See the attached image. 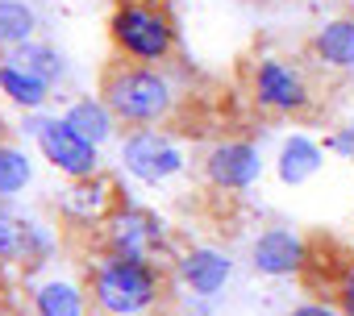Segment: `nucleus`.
I'll return each instance as SVG.
<instances>
[{
  "label": "nucleus",
  "mask_w": 354,
  "mask_h": 316,
  "mask_svg": "<svg viewBox=\"0 0 354 316\" xmlns=\"http://www.w3.org/2000/svg\"><path fill=\"white\" fill-rule=\"evenodd\" d=\"M96 96L129 129H162L175 117V108H180V88L171 83L167 67H138L125 59H117L100 71Z\"/></svg>",
  "instance_id": "1"
},
{
  "label": "nucleus",
  "mask_w": 354,
  "mask_h": 316,
  "mask_svg": "<svg viewBox=\"0 0 354 316\" xmlns=\"http://www.w3.org/2000/svg\"><path fill=\"white\" fill-rule=\"evenodd\" d=\"M84 287H88L92 312H100V316H146L167 295V279H162L158 262L121 258V254H100L92 262Z\"/></svg>",
  "instance_id": "2"
},
{
  "label": "nucleus",
  "mask_w": 354,
  "mask_h": 316,
  "mask_svg": "<svg viewBox=\"0 0 354 316\" xmlns=\"http://www.w3.org/2000/svg\"><path fill=\"white\" fill-rule=\"evenodd\" d=\"M109 42L125 63L167 67L180 50V26L162 0H117L109 13Z\"/></svg>",
  "instance_id": "3"
},
{
  "label": "nucleus",
  "mask_w": 354,
  "mask_h": 316,
  "mask_svg": "<svg viewBox=\"0 0 354 316\" xmlns=\"http://www.w3.org/2000/svg\"><path fill=\"white\" fill-rule=\"evenodd\" d=\"M250 100L254 108L271 112V117H304L313 108V83L308 75L292 63V59H279V55H263L250 63Z\"/></svg>",
  "instance_id": "4"
},
{
  "label": "nucleus",
  "mask_w": 354,
  "mask_h": 316,
  "mask_svg": "<svg viewBox=\"0 0 354 316\" xmlns=\"http://www.w3.org/2000/svg\"><path fill=\"white\" fill-rule=\"evenodd\" d=\"M121 171L146 188H158L167 179H175L188 167V154L184 146L175 141L167 129H129L121 141Z\"/></svg>",
  "instance_id": "5"
},
{
  "label": "nucleus",
  "mask_w": 354,
  "mask_h": 316,
  "mask_svg": "<svg viewBox=\"0 0 354 316\" xmlns=\"http://www.w3.org/2000/svg\"><path fill=\"white\" fill-rule=\"evenodd\" d=\"M100 229H104V254H121V258L158 262L171 246V233L158 221V213L142 204H117V213Z\"/></svg>",
  "instance_id": "6"
},
{
  "label": "nucleus",
  "mask_w": 354,
  "mask_h": 316,
  "mask_svg": "<svg viewBox=\"0 0 354 316\" xmlns=\"http://www.w3.org/2000/svg\"><path fill=\"white\" fill-rule=\"evenodd\" d=\"M30 133L38 141V154L46 158L59 175H67L71 184L100 175V150L92 141H84L63 117H34L30 121Z\"/></svg>",
  "instance_id": "7"
},
{
  "label": "nucleus",
  "mask_w": 354,
  "mask_h": 316,
  "mask_svg": "<svg viewBox=\"0 0 354 316\" xmlns=\"http://www.w3.org/2000/svg\"><path fill=\"white\" fill-rule=\"evenodd\" d=\"M201 175L213 192H246L263 175V150L250 137H221L205 150Z\"/></svg>",
  "instance_id": "8"
},
{
  "label": "nucleus",
  "mask_w": 354,
  "mask_h": 316,
  "mask_svg": "<svg viewBox=\"0 0 354 316\" xmlns=\"http://www.w3.org/2000/svg\"><path fill=\"white\" fill-rule=\"evenodd\" d=\"M250 266L263 279H292L308 270V241L288 225H267L250 246Z\"/></svg>",
  "instance_id": "9"
},
{
  "label": "nucleus",
  "mask_w": 354,
  "mask_h": 316,
  "mask_svg": "<svg viewBox=\"0 0 354 316\" xmlns=\"http://www.w3.org/2000/svg\"><path fill=\"white\" fill-rule=\"evenodd\" d=\"M55 254V237L46 225L26 221L13 213L9 200H0V262H17V266H42Z\"/></svg>",
  "instance_id": "10"
},
{
  "label": "nucleus",
  "mask_w": 354,
  "mask_h": 316,
  "mask_svg": "<svg viewBox=\"0 0 354 316\" xmlns=\"http://www.w3.org/2000/svg\"><path fill=\"white\" fill-rule=\"evenodd\" d=\"M234 279V258L217 246H192L175 258V283L192 291L196 299H213L230 287Z\"/></svg>",
  "instance_id": "11"
},
{
  "label": "nucleus",
  "mask_w": 354,
  "mask_h": 316,
  "mask_svg": "<svg viewBox=\"0 0 354 316\" xmlns=\"http://www.w3.org/2000/svg\"><path fill=\"white\" fill-rule=\"evenodd\" d=\"M113 213H117V196H113V184L104 175L71 184V192L63 196V217L71 225H104Z\"/></svg>",
  "instance_id": "12"
},
{
  "label": "nucleus",
  "mask_w": 354,
  "mask_h": 316,
  "mask_svg": "<svg viewBox=\"0 0 354 316\" xmlns=\"http://www.w3.org/2000/svg\"><path fill=\"white\" fill-rule=\"evenodd\" d=\"M321 167H325V146H321V141H313V137H304V133L283 137V146H279V154H275V175H279V184L300 188V184H308Z\"/></svg>",
  "instance_id": "13"
},
{
  "label": "nucleus",
  "mask_w": 354,
  "mask_h": 316,
  "mask_svg": "<svg viewBox=\"0 0 354 316\" xmlns=\"http://www.w3.org/2000/svg\"><path fill=\"white\" fill-rule=\"evenodd\" d=\"M308 55L325 71H354V17H333L308 38Z\"/></svg>",
  "instance_id": "14"
},
{
  "label": "nucleus",
  "mask_w": 354,
  "mask_h": 316,
  "mask_svg": "<svg viewBox=\"0 0 354 316\" xmlns=\"http://www.w3.org/2000/svg\"><path fill=\"white\" fill-rule=\"evenodd\" d=\"M30 308L34 316H88L92 299H88V287L75 283V279H42L30 295Z\"/></svg>",
  "instance_id": "15"
},
{
  "label": "nucleus",
  "mask_w": 354,
  "mask_h": 316,
  "mask_svg": "<svg viewBox=\"0 0 354 316\" xmlns=\"http://www.w3.org/2000/svg\"><path fill=\"white\" fill-rule=\"evenodd\" d=\"M63 121L84 137V141H92L96 150L104 146V141H113V133H117V117H113V108L100 100V96H80L75 104H67V112H63Z\"/></svg>",
  "instance_id": "16"
},
{
  "label": "nucleus",
  "mask_w": 354,
  "mask_h": 316,
  "mask_svg": "<svg viewBox=\"0 0 354 316\" xmlns=\"http://www.w3.org/2000/svg\"><path fill=\"white\" fill-rule=\"evenodd\" d=\"M50 88H55V83L38 79L34 71L17 67V63H9V59H0V92H5V96L17 104V108H26V112H38V108H46V100H50Z\"/></svg>",
  "instance_id": "17"
},
{
  "label": "nucleus",
  "mask_w": 354,
  "mask_h": 316,
  "mask_svg": "<svg viewBox=\"0 0 354 316\" xmlns=\"http://www.w3.org/2000/svg\"><path fill=\"white\" fill-rule=\"evenodd\" d=\"M34 30H38V13L30 0H0V55L34 42Z\"/></svg>",
  "instance_id": "18"
},
{
  "label": "nucleus",
  "mask_w": 354,
  "mask_h": 316,
  "mask_svg": "<svg viewBox=\"0 0 354 316\" xmlns=\"http://www.w3.org/2000/svg\"><path fill=\"white\" fill-rule=\"evenodd\" d=\"M34 179V158L26 154V146L0 137V200H13L17 192H26Z\"/></svg>",
  "instance_id": "19"
},
{
  "label": "nucleus",
  "mask_w": 354,
  "mask_h": 316,
  "mask_svg": "<svg viewBox=\"0 0 354 316\" xmlns=\"http://www.w3.org/2000/svg\"><path fill=\"white\" fill-rule=\"evenodd\" d=\"M0 59H9V63L34 71V75L46 79V83H59V79L67 75V63H63V55H59L50 42H26V46H17V50H9V55H0Z\"/></svg>",
  "instance_id": "20"
},
{
  "label": "nucleus",
  "mask_w": 354,
  "mask_h": 316,
  "mask_svg": "<svg viewBox=\"0 0 354 316\" xmlns=\"http://www.w3.org/2000/svg\"><path fill=\"white\" fill-rule=\"evenodd\" d=\"M333 304L342 308V316H354V262L342 266V275L333 283Z\"/></svg>",
  "instance_id": "21"
},
{
  "label": "nucleus",
  "mask_w": 354,
  "mask_h": 316,
  "mask_svg": "<svg viewBox=\"0 0 354 316\" xmlns=\"http://www.w3.org/2000/svg\"><path fill=\"white\" fill-rule=\"evenodd\" d=\"M325 150H329V154H342V158H354V117H350L342 129H333V133L325 137Z\"/></svg>",
  "instance_id": "22"
},
{
  "label": "nucleus",
  "mask_w": 354,
  "mask_h": 316,
  "mask_svg": "<svg viewBox=\"0 0 354 316\" xmlns=\"http://www.w3.org/2000/svg\"><path fill=\"white\" fill-rule=\"evenodd\" d=\"M288 316H342V308H337L333 299H304V304H296Z\"/></svg>",
  "instance_id": "23"
}]
</instances>
